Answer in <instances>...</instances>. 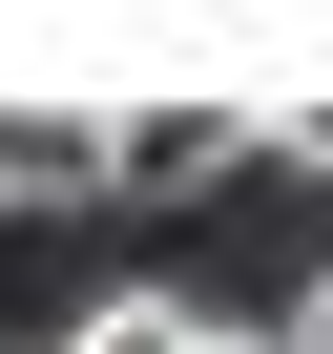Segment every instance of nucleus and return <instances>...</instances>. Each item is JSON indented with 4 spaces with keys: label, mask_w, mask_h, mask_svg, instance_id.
<instances>
[{
    "label": "nucleus",
    "mask_w": 333,
    "mask_h": 354,
    "mask_svg": "<svg viewBox=\"0 0 333 354\" xmlns=\"http://www.w3.org/2000/svg\"><path fill=\"white\" fill-rule=\"evenodd\" d=\"M229 167H250V104H125L104 125V188L125 209H188V188H229Z\"/></svg>",
    "instance_id": "obj_1"
},
{
    "label": "nucleus",
    "mask_w": 333,
    "mask_h": 354,
    "mask_svg": "<svg viewBox=\"0 0 333 354\" xmlns=\"http://www.w3.org/2000/svg\"><path fill=\"white\" fill-rule=\"evenodd\" d=\"M104 188V104H0V209H84Z\"/></svg>",
    "instance_id": "obj_2"
},
{
    "label": "nucleus",
    "mask_w": 333,
    "mask_h": 354,
    "mask_svg": "<svg viewBox=\"0 0 333 354\" xmlns=\"http://www.w3.org/2000/svg\"><path fill=\"white\" fill-rule=\"evenodd\" d=\"M63 354H188V313H166V292H104V313H84Z\"/></svg>",
    "instance_id": "obj_3"
},
{
    "label": "nucleus",
    "mask_w": 333,
    "mask_h": 354,
    "mask_svg": "<svg viewBox=\"0 0 333 354\" xmlns=\"http://www.w3.org/2000/svg\"><path fill=\"white\" fill-rule=\"evenodd\" d=\"M250 146H271V167H312V188H333V104H250Z\"/></svg>",
    "instance_id": "obj_4"
},
{
    "label": "nucleus",
    "mask_w": 333,
    "mask_h": 354,
    "mask_svg": "<svg viewBox=\"0 0 333 354\" xmlns=\"http://www.w3.org/2000/svg\"><path fill=\"white\" fill-rule=\"evenodd\" d=\"M271 354H333V271H312V292H292V333H271Z\"/></svg>",
    "instance_id": "obj_5"
},
{
    "label": "nucleus",
    "mask_w": 333,
    "mask_h": 354,
    "mask_svg": "<svg viewBox=\"0 0 333 354\" xmlns=\"http://www.w3.org/2000/svg\"><path fill=\"white\" fill-rule=\"evenodd\" d=\"M188 354H271V333H188Z\"/></svg>",
    "instance_id": "obj_6"
}]
</instances>
